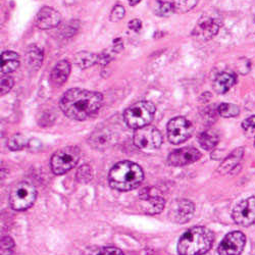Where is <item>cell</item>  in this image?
<instances>
[{
  "label": "cell",
  "mask_w": 255,
  "mask_h": 255,
  "mask_svg": "<svg viewBox=\"0 0 255 255\" xmlns=\"http://www.w3.org/2000/svg\"><path fill=\"white\" fill-rule=\"evenodd\" d=\"M155 106L149 101H140L128 109L124 114V120L128 127L131 129H140V128L149 125L155 115Z\"/></svg>",
  "instance_id": "4"
},
{
  "label": "cell",
  "mask_w": 255,
  "mask_h": 255,
  "mask_svg": "<svg viewBox=\"0 0 255 255\" xmlns=\"http://www.w3.org/2000/svg\"><path fill=\"white\" fill-rule=\"evenodd\" d=\"M194 128L192 123L183 117H177L167 125V137L171 143L178 145L192 136Z\"/></svg>",
  "instance_id": "7"
},
{
  "label": "cell",
  "mask_w": 255,
  "mask_h": 255,
  "mask_svg": "<svg viewBox=\"0 0 255 255\" xmlns=\"http://www.w3.org/2000/svg\"><path fill=\"white\" fill-rule=\"evenodd\" d=\"M112 60V57L110 54L108 53H102L99 55V59H98V63L101 66H106L108 63Z\"/></svg>",
  "instance_id": "35"
},
{
  "label": "cell",
  "mask_w": 255,
  "mask_h": 255,
  "mask_svg": "<svg viewBox=\"0 0 255 255\" xmlns=\"http://www.w3.org/2000/svg\"><path fill=\"white\" fill-rule=\"evenodd\" d=\"M102 101L103 97L98 92L75 88L63 94L60 100V109L68 118L84 121L100 110Z\"/></svg>",
  "instance_id": "1"
},
{
  "label": "cell",
  "mask_w": 255,
  "mask_h": 255,
  "mask_svg": "<svg viewBox=\"0 0 255 255\" xmlns=\"http://www.w3.org/2000/svg\"><path fill=\"white\" fill-rule=\"evenodd\" d=\"M254 146H255V141H254Z\"/></svg>",
  "instance_id": "39"
},
{
  "label": "cell",
  "mask_w": 255,
  "mask_h": 255,
  "mask_svg": "<svg viewBox=\"0 0 255 255\" xmlns=\"http://www.w3.org/2000/svg\"><path fill=\"white\" fill-rule=\"evenodd\" d=\"M14 249V242L13 240L8 237H2L1 239V255H11Z\"/></svg>",
  "instance_id": "29"
},
{
  "label": "cell",
  "mask_w": 255,
  "mask_h": 255,
  "mask_svg": "<svg viewBox=\"0 0 255 255\" xmlns=\"http://www.w3.org/2000/svg\"><path fill=\"white\" fill-rule=\"evenodd\" d=\"M219 135L214 130H207L202 132L198 137L200 146L205 150H212L219 143Z\"/></svg>",
  "instance_id": "22"
},
{
  "label": "cell",
  "mask_w": 255,
  "mask_h": 255,
  "mask_svg": "<svg viewBox=\"0 0 255 255\" xmlns=\"http://www.w3.org/2000/svg\"><path fill=\"white\" fill-rule=\"evenodd\" d=\"M126 10L122 5H117L114 7V9L111 12V20L114 23H118L125 16Z\"/></svg>",
  "instance_id": "32"
},
{
  "label": "cell",
  "mask_w": 255,
  "mask_h": 255,
  "mask_svg": "<svg viewBox=\"0 0 255 255\" xmlns=\"http://www.w3.org/2000/svg\"><path fill=\"white\" fill-rule=\"evenodd\" d=\"M140 1H141V0H129V3H130L131 6H135V5H137Z\"/></svg>",
  "instance_id": "37"
},
{
  "label": "cell",
  "mask_w": 255,
  "mask_h": 255,
  "mask_svg": "<svg viewBox=\"0 0 255 255\" xmlns=\"http://www.w3.org/2000/svg\"><path fill=\"white\" fill-rule=\"evenodd\" d=\"M201 157V153L194 147H184L177 149L168 155L167 161L174 166L188 165L197 161Z\"/></svg>",
  "instance_id": "14"
},
{
  "label": "cell",
  "mask_w": 255,
  "mask_h": 255,
  "mask_svg": "<svg viewBox=\"0 0 255 255\" xmlns=\"http://www.w3.org/2000/svg\"><path fill=\"white\" fill-rule=\"evenodd\" d=\"M78 179L80 181L88 182L92 179V169L89 165L84 164L82 167L79 168L78 171Z\"/></svg>",
  "instance_id": "30"
},
{
  "label": "cell",
  "mask_w": 255,
  "mask_h": 255,
  "mask_svg": "<svg viewBox=\"0 0 255 255\" xmlns=\"http://www.w3.org/2000/svg\"><path fill=\"white\" fill-rule=\"evenodd\" d=\"M61 20L60 13L52 7H42L36 17H35V25L41 30H50L56 28Z\"/></svg>",
  "instance_id": "15"
},
{
  "label": "cell",
  "mask_w": 255,
  "mask_h": 255,
  "mask_svg": "<svg viewBox=\"0 0 255 255\" xmlns=\"http://www.w3.org/2000/svg\"><path fill=\"white\" fill-rule=\"evenodd\" d=\"M194 204L187 199L175 200L169 207V219L177 224H185L194 214Z\"/></svg>",
  "instance_id": "12"
},
{
  "label": "cell",
  "mask_w": 255,
  "mask_h": 255,
  "mask_svg": "<svg viewBox=\"0 0 255 255\" xmlns=\"http://www.w3.org/2000/svg\"><path fill=\"white\" fill-rule=\"evenodd\" d=\"M221 28L220 20L204 15L199 20L193 30V36L202 41H208L214 38Z\"/></svg>",
  "instance_id": "13"
},
{
  "label": "cell",
  "mask_w": 255,
  "mask_h": 255,
  "mask_svg": "<svg viewBox=\"0 0 255 255\" xmlns=\"http://www.w3.org/2000/svg\"><path fill=\"white\" fill-rule=\"evenodd\" d=\"M27 144H28V139L24 135L16 134L9 139L8 148L12 151H16V150L23 149L24 147L27 146Z\"/></svg>",
  "instance_id": "26"
},
{
  "label": "cell",
  "mask_w": 255,
  "mask_h": 255,
  "mask_svg": "<svg viewBox=\"0 0 255 255\" xmlns=\"http://www.w3.org/2000/svg\"><path fill=\"white\" fill-rule=\"evenodd\" d=\"M25 60L27 68L31 72L37 71L41 67L42 61H43V51L39 47L33 45L29 47V49L27 50Z\"/></svg>",
  "instance_id": "19"
},
{
  "label": "cell",
  "mask_w": 255,
  "mask_h": 255,
  "mask_svg": "<svg viewBox=\"0 0 255 255\" xmlns=\"http://www.w3.org/2000/svg\"><path fill=\"white\" fill-rule=\"evenodd\" d=\"M98 59H99L98 54L87 52V51H82L75 55L74 62L78 68L84 70L96 65V63H98Z\"/></svg>",
  "instance_id": "21"
},
{
  "label": "cell",
  "mask_w": 255,
  "mask_h": 255,
  "mask_svg": "<svg viewBox=\"0 0 255 255\" xmlns=\"http://www.w3.org/2000/svg\"><path fill=\"white\" fill-rule=\"evenodd\" d=\"M37 197L35 186L27 181L16 183L10 191L9 202L14 210L23 211L30 208Z\"/></svg>",
  "instance_id": "5"
},
{
  "label": "cell",
  "mask_w": 255,
  "mask_h": 255,
  "mask_svg": "<svg viewBox=\"0 0 255 255\" xmlns=\"http://www.w3.org/2000/svg\"><path fill=\"white\" fill-rule=\"evenodd\" d=\"M242 129L248 137H255V116H251L243 121Z\"/></svg>",
  "instance_id": "28"
},
{
  "label": "cell",
  "mask_w": 255,
  "mask_h": 255,
  "mask_svg": "<svg viewBox=\"0 0 255 255\" xmlns=\"http://www.w3.org/2000/svg\"><path fill=\"white\" fill-rule=\"evenodd\" d=\"M71 73V65L67 60H60L50 74V84L53 87H60L65 84Z\"/></svg>",
  "instance_id": "16"
},
{
  "label": "cell",
  "mask_w": 255,
  "mask_h": 255,
  "mask_svg": "<svg viewBox=\"0 0 255 255\" xmlns=\"http://www.w3.org/2000/svg\"><path fill=\"white\" fill-rule=\"evenodd\" d=\"M113 141V136L110 132L108 131H98L95 132L91 138H90V143L94 148H97V149H105L106 147H109Z\"/></svg>",
  "instance_id": "23"
},
{
  "label": "cell",
  "mask_w": 255,
  "mask_h": 255,
  "mask_svg": "<svg viewBox=\"0 0 255 255\" xmlns=\"http://www.w3.org/2000/svg\"><path fill=\"white\" fill-rule=\"evenodd\" d=\"M236 82L237 78L235 74L227 72L222 73L214 81V90L218 94H225L236 84Z\"/></svg>",
  "instance_id": "17"
},
{
  "label": "cell",
  "mask_w": 255,
  "mask_h": 255,
  "mask_svg": "<svg viewBox=\"0 0 255 255\" xmlns=\"http://www.w3.org/2000/svg\"><path fill=\"white\" fill-rule=\"evenodd\" d=\"M154 12L158 16H169L175 12L173 3L165 1H157L154 6Z\"/></svg>",
  "instance_id": "27"
},
{
  "label": "cell",
  "mask_w": 255,
  "mask_h": 255,
  "mask_svg": "<svg viewBox=\"0 0 255 255\" xmlns=\"http://www.w3.org/2000/svg\"><path fill=\"white\" fill-rule=\"evenodd\" d=\"M142 28V22L138 18L132 19L131 22L129 23V29H131L134 32H139Z\"/></svg>",
  "instance_id": "34"
},
{
  "label": "cell",
  "mask_w": 255,
  "mask_h": 255,
  "mask_svg": "<svg viewBox=\"0 0 255 255\" xmlns=\"http://www.w3.org/2000/svg\"><path fill=\"white\" fill-rule=\"evenodd\" d=\"M254 22H255V15H254Z\"/></svg>",
  "instance_id": "38"
},
{
  "label": "cell",
  "mask_w": 255,
  "mask_h": 255,
  "mask_svg": "<svg viewBox=\"0 0 255 255\" xmlns=\"http://www.w3.org/2000/svg\"><path fill=\"white\" fill-rule=\"evenodd\" d=\"M246 237L243 233L234 231L223 239L219 247L220 255H240L245 247Z\"/></svg>",
  "instance_id": "11"
},
{
  "label": "cell",
  "mask_w": 255,
  "mask_h": 255,
  "mask_svg": "<svg viewBox=\"0 0 255 255\" xmlns=\"http://www.w3.org/2000/svg\"><path fill=\"white\" fill-rule=\"evenodd\" d=\"M215 235L205 227H193L184 233L178 243L180 255H202L214 244Z\"/></svg>",
  "instance_id": "3"
},
{
  "label": "cell",
  "mask_w": 255,
  "mask_h": 255,
  "mask_svg": "<svg viewBox=\"0 0 255 255\" xmlns=\"http://www.w3.org/2000/svg\"><path fill=\"white\" fill-rule=\"evenodd\" d=\"M134 143L140 149L154 150L161 146L162 136L156 128L148 125L135 131Z\"/></svg>",
  "instance_id": "8"
},
{
  "label": "cell",
  "mask_w": 255,
  "mask_h": 255,
  "mask_svg": "<svg viewBox=\"0 0 255 255\" xmlns=\"http://www.w3.org/2000/svg\"><path fill=\"white\" fill-rule=\"evenodd\" d=\"M123 48H124V45H123L122 39H116L114 41V51L120 52L123 50Z\"/></svg>",
  "instance_id": "36"
},
{
  "label": "cell",
  "mask_w": 255,
  "mask_h": 255,
  "mask_svg": "<svg viewBox=\"0 0 255 255\" xmlns=\"http://www.w3.org/2000/svg\"><path fill=\"white\" fill-rule=\"evenodd\" d=\"M19 66V56L13 51H4L1 54V73L7 75L14 72Z\"/></svg>",
  "instance_id": "20"
},
{
  "label": "cell",
  "mask_w": 255,
  "mask_h": 255,
  "mask_svg": "<svg viewBox=\"0 0 255 255\" xmlns=\"http://www.w3.org/2000/svg\"><path fill=\"white\" fill-rule=\"evenodd\" d=\"M218 113L223 118H235L239 115L240 109L236 104L222 103L218 108Z\"/></svg>",
  "instance_id": "25"
},
{
  "label": "cell",
  "mask_w": 255,
  "mask_h": 255,
  "mask_svg": "<svg viewBox=\"0 0 255 255\" xmlns=\"http://www.w3.org/2000/svg\"><path fill=\"white\" fill-rule=\"evenodd\" d=\"M139 197L143 202V209L146 214L156 215L161 212L164 208V198L155 188H143L140 191Z\"/></svg>",
  "instance_id": "10"
},
{
  "label": "cell",
  "mask_w": 255,
  "mask_h": 255,
  "mask_svg": "<svg viewBox=\"0 0 255 255\" xmlns=\"http://www.w3.org/2000/svg\"><path fill=\"white\" fill-rule=\"evenodd\" d=\"M199 0H175L173 2L176 13H186L192 10L197 4Z\"/></svg>",
  "instance_id": "24"
},
{
  "label": "cell",
  "mask_w": 255,
  "mask_h": 255,
  "mask_svg": "<svg viewBox=\"0 0 255 255\" xmlns=\"http://www.w3.org/2000/svg\"><path fill=\"white\" fill-rule=\"evenodd\" d=\"M81 158V150L77 146H67L57 150L51 157L50 165L55 175H63L77 165Z\"/></svg>",
  "instance_id": "6"
},
{
  "label": "cell",
  "mask_w": 255,
  "mask_h": 255,
  "mask_svg": "<svg viewBox=\"0 0 255 255\" xmlns=\"http://www.w3.org/2000/svg\"><path fill=\"white\" fill-rule=\"evenodd\" d=\"M93 255H125L122 250L117 247H101Z\"/></svg>",
  "instance_id": "31"
},
{
  "label": "cell",
  "mask_w": 255,
  "mask_h": 255,
  "mask_svg": "<svg viewBox=\"0 0 255 255\" xmlns=\"http://www.w3.org/2000/svg\"><path fill=\"white\" fill-rule=\"evenodd\" d=\"M144 173L140 165L132 161H121L114 165L109 175L110 185L113 189L126 192L140 186Z\"/></svg>",
  "instance_id": "2"
},
{
  "label": "cell",
  "mask_w": 255,
  "mask_h": 255,
  "mask_svg": "<svg viewBox=\"0 0 255 255\" xmlns=\"http://www.w3.org/2000/svg\"><path fill=\"white\" fill-rule=\"evenodd\" d=\"M233 220L241 227L255 225V197L240 201L233 210Z\"/></svg>",
  "instance_id": "9"
},
{
  "label": "cell",
  "mask_w": 255,
  "mask_h": 255,
  "mask_svg": "<svg viewBox=\"0 0 255 255\" xmlns=\"http://www.w3.org/2000/svg\"><path fill=\"white\" fill-rule=\"evenodd\" d=\"M244 154L243 148H237L236 150H234L221 164L219 167V172L221 174H228L231 173L234 168H235L239 162L242 159V156Z\"/></svg>",
  "instance_id": "18"
},
{
  "label": "cell",
  "mask_w": 255,
  "mask_h": 255,
  "mask_svg": "<svg viewBox=\"0 0 255 255\" xmlns=\"http://www.w3.org/2000/svg\"><path fill=\"white\" fill-rule=\"evenodd\" d=\"M13 79L10 77H2L0 82V88H1V95L6 94L13 87Z\"/></svg>",
  "instance_id": "33"
}]
</instances>
